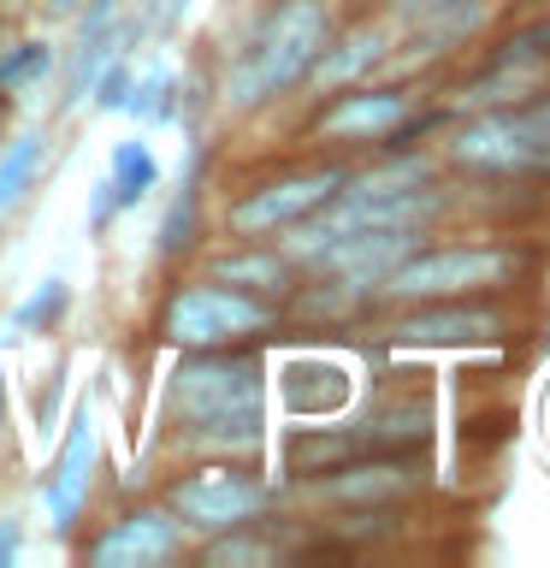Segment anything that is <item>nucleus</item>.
Returning <instances> with one entry per match:
<instances>
[{"label":"nucleus","instance_id":"f257e3e1","mask_svg":"<svg viewBox=\"0 0 550 568\" xmlns=\"http://www.w3.org/2000/svg\"><path fill=\"white\" fill-rule=\"evenodd\" d=\"M261 344H220L184 349L160 390L166 438L190 456H261L266 415H261Z\"/></svg>","mask_w":550,"mask_h":568},{"label":"nucleus","instance_id":"f03ea898","mask_svg":"<svg viewBox=\"0 0 550 568\" xmlns=\"http://www.w3.org/2000/svg\"><path fill=\"white\" fill-rule=\"evenodd\" d=\"M332 30H337L332 0H273L225 65V89H220L225 106L231 113H261V106L296 95Z\"/></svg>","mask_w":550,"mask_h":568},{"label":"nucleus","instance_id":"7ed1b4c3","mask_svg":"<svg viewBox=\"0 0 550 568\" xmlns=\"http://www.w3.org/2000/svg\"><path fill=\"white\" fill-rule=\"evenodd\" d=\"M532 266H539V248L509 237H456V243L426 237L373 284L367 308H403V302H444V296H503Z\"/></svg>","mask_w":550,"mask_h":568},{"label":"nucleus","instance_id":"20e7f679","mask_svg":"<svg viewBox=\"0 0 550 568\" xmlns=\"http://www.w3.org/2000/svg\"><path fill=\"white\" fill-rule=\"evenodd\" d=\"M284 326V308L266 296L231 291L213 278H177L154 308V337L172 349H220V344H261Z\"/></svg>","mask_w":550,"mask_h":568},{"label":"nucleus","instance_id":"39448f33","mask_svg":"<svg viewBox=\"0 0 550 568\" xmlns=\"http://www.w3.org/2000/svg\"><path fill=\"white\" fill-rule=\"evenodd\" d=\"M154 497L202 539L225 527H243V521H261L273 509V486L261 479L255 456H190L177 474L160 479Z\"/></svg>","mask_w":550,"mask_h":568},{"label":"nucleus","instance_id":"423d86ee","mask_svg":"<svg viewBox=\"0 0 550 568\" xmlns=\"http://www.w3.org/2000/svg\"><path fill=\"white\" fill-rule=\"evenodd\" d=\"M355 160L332 154V160H308V166H291L278 178H261V184H248L243 195H231L220 225L225 237H278V231H291L296 220H308L332 202L337 190L349 184Z\"/></svg>","mask_w":550,"mask_h":568},{"label":"nucleus","instance_id":"0eeeda50","mask_svg":"<svg viewBox=\"0 0 550 568\" xmlns=\"http://www.w3.org/2000/svg\"><path fill=\"white\" fill-rule=\"evenodd\" d=\"M420 106V89L415 83H349V89H332L319 95L314 119L302 124V136L326 142V149H385L390 131Z\"/></svg>","mask_w":550,"mask_h":568},{"label":"nucleus","instance_id":"6e6552de","mask_svg":"<svg viewBox=\"0 0 550 568\" xmlns=\"http://www.w3.org/2000/svg\"><path fill=\"white\" fill-rule=\"evenodd\" d=\"M190 550V527L160 504V497H142V504L106 515V521L78 545V562L89 568H160L177 562Z\"/></svg>","mask_w":550,"mask_h":568},{"label":"nucleus","instance_id":"1a4fd4ad","mask_svg":"<svg viewBox=\"0 0 550 568\" xmlns=\"http://www.w3.org/2000/svg\"><path fill=\"white\" fill-rule=\"evenodd\" d=\"M509 308L491 296H444V302H403L385 320V344L397 349H456V344H497L509 337Z\"/></svg>","mask_w":550,"mask_h":568},{"label":"nucleus","instance_id":"9d476101","mask_svg":"<svg viewBox=\"0 0 550 568\" xmlns=\"http://www.w3.org/2000/svg\"><path fill=\"white\" fill-rule=\"evenodd\" d=\"M302 491L314 504L332 509H373V504H408L415 491H426V468L415 450H361L349 462H337L332 474L302 479Z\"/></svg>","mask_w":550,"mask_h":568},{"label":"nucleus","instance_id":"9b49d317","mask_svg":"<svg viewBox=\"0 0 550 568\" xmlns=\"http://www.w3.org/2000/svg\"><path fill=\"white\" fill-rule=\"evenodd\" d=\"M390 53H397V30H390L385 18H355V24L326 36V48H319V60H314L302 89L319 101V95H332V89H349V83L373 78Z\"/></svg>","mask_w":550,"mask_h":568},{"label":"nucleus","instance_id":"f8f14e48","mask_svg":"<svg viewBox=\"0 0 550 568\" xmlns=\"http://www.w3.org/2000/svg\"><path fill=\"white\" fill-rule=\"evenodd\" d=\"M202 278L231 284V291H248V296H266V302L284 308L291 291L302 284V266L284 255L278 243H266V237H231V248L202 255Z\"/></svg>","mask_w":550,"mask_h":568},{"label":"nucleus","instance_id":"ddd939ff","mask_svg":"<svg viewBox=\"0 0 550 568\" xmlns=\"http://www.w3.org/2000/svg\"><path fill=\"white\" fill-rule=\"evenodd\" d=\"M89 474H95V426H89V403L71 408V426H65V444L48 468V486H42V509H48V527L65 532L78 527L83 515V497H89Z\"/></svg>","mask_w":550,"mask_h":568},{"label":"nucleus","instance_id":"4468645a","mask_svg":"<svg viewBox=\"0 0 550 568\" xmlns=\"http://www.w3.org/2000/svg\"><path fill=\"white\" fill-rule=\"evenodd\" d=\"M497 0H385V24L403 36L408 48H426V53H444L456 42L486 24V12Z\"/></svg>","mask_w":550,"mask_h":568},{"label":"nucleus","instance_id":"2eb2a0df","mask_svg":"<svg viewBox=\"0 0 550 568\" xmlns=\"http://www.w3.org/2000/svg\"><path fill=\"white\" fill-rule=\"evenodd\" d=\"M367 444L355 426H302V433L284 438V462H291V479L302 486V479H314V474H332L337 462H349V456H361Z\"/></svg>","mask_w":550,"mask_h":568},{"label":"nucleus","instance_id":"dca6fc26","mask_svg":"<svg viewBox=\"0 0 550 568\" xmlns=\"http://www.w3.org/2000/svg\"><path fill=\"white\" fill-rule=\"evenodd\" d=\"M426 420H432L426 415V397H390L379 408H367L355 433H361L367 450H420L426 433H432Z\"/></svg>","mask_w":550,"mask_h":568},{"label":"nucleus","instance_id":"f3484780","mask_svg":"<svg viewBox=\"0 0 550 568\" xmlns=\"http://www.w3.org/2000/svg\"><path fill=\"white\" fill-rule=\"evenodd\" d=\"M42 154H48V142L35 124H24L18 136L0 142V220L24 202V195L35 190V172H42Z\"/></svg>","mask_w":550,"mask_h":568},{"label":"nucleus","instance_id":"a211bd4d","mask_svg":"<svg viewBox=\"0 0 550 568\" xmlns=\"http://www.w3.org/2000/svg\"><path fill=\"white\" fill-rule=\"evenodd\" d=\"M207 237V220H202V195H195V172L184 178V190L172 195V207H166V220H160L154 231V255L160 261H177V255H195Z\"/></svg>","mask_w":550,"mask_h":568},{"label":"nucleus","instance_id":"6ab92c4d","mask_svg":"<svg viewBox=\"0 0 550 568\" xmlns=\"http://www.w3.org/2000/svg\"><path fill=\"white\" fill-rule=\"evenodd\" d=\"M195 557L213 562V568H231V562H278V557H284V545L273 539V532H266V515H261V521H243V527L207 532Z\"/></svg>","mask_w":550,"mask_h":568},{"label":"nucleus","instance_id":"aec40b11","mask_svg":"<svg viewBox=\"0 0 550 568\" xmlns=\"http://www.w3.org/2000/svg\"><path fill=\"white\" fill-rule=\"evenodd\" d=\"M106 178H113V202H119V213H131V207L142 202V195H149V190L160 184V160L149 154V142L124 136V142H113Z\"/></svg>","mask_w":550,"mask_h":568},{"label":"nucleus","instance_id":"412c9836","mask_svg":"<svg viewBox=\"0 0 550 568\" xmlns=\"http://www.w3.org/2000/svg\"><path fill=\"white\" fill-rule=\"evenodd\" d=\"M65 308H71V284H65V278H42V284H35V291L12 308V332H42V326H53Z\"/></svg>","mask_w":550,"mask_h":568},{"label":"nucleus","instance_id":"4be33fe9","mask_svg":"<svg viewBox=\"0 0 550 568\" xmlns=\"http://www.w3.org/2000/svg\"><path fill=\"white\" fill-rule=\"evenodd\" d=\"M53 65V48L48 42H18L0 53V95H24L35 78H48Z\"/></svg>","mask_w":550,"mask_h":568},{"label":"nucleus","instance_id":"5701e85b","mask_svg":"<svg viewBox=\"0 0 550 568\" xmlns=\"http://www.w3.org/2000/svg\"><path fill=\"white\" fill-rule=\"evenodd\" d=\"M172 78H166V71H149V78H142V83H131V95H124V106H119V113H136V119H172Z\"/></svg>","mask_w":550,"mask_h":568},{"label":"nucleus","instance_id":"b1692460","mask_svg":"<svg viewBox=\"0 0 550 568\" xmlns=\"http://www.w3.org/2000/svg\"><path fill=\"white\" fill-rule=\"evenodd\" d=\"M89 89H95V106H101V113H113V106H124V95H131V65H124L119 53H106L101 71L89 78Z\"/></svg>","mask_w":550,"mask_h":568},{"label":"nucleus","instance_id":"393cba45","mask_svg":"<svg viewBox=\"0 0 550 568\" xmlns=\"http://www.w3.org/2000/svg\"><path fill=\"white\" fill-rule=\"evenodd\" d=\"M113 213H119V202H113V178H101L95 195H89V225L106 231V220H113Z\"/></svg>","mask_w":550,"mask_h":568},{"label":"nucleus","instance_id":"a878e982","mask_svg":"<svg viewBox=\"0 0 550 568\" xmlns=\"http://www.w3.org/2000/svg\"><path fill=\"white\" fill-rule=\"evenodd\" d=\"M18 550H24V527H18V515H0V568L18 562Z\"/></svg>","mask_w":550,"mask_h":568},{"label":"nucleus","instance_id":"bb28decb","mask_svg":"<svg viewBox=\"0 0 550 568\" xmlns=\"http://www.w3.org/2000/svg\"><path fill=\"white\" fill-rule=\"evenodd\" d=\"M539 36H544V42H550V12H544V18H539Z\"/></svg>","mask_w":550,"mask_h":568},{"label":"nucleus","instance_id":"cd10ccee","mask_svg":"<svg viewBox=\"0 0 550 568\" xmlns=\"http://www.w3.org/2000/svg\"><path fill=\"white\" fill-rule=\"evenodd\" d=\"M0 420H7V385H0Z\"/></svg>","mask_w":550,"mask_h":568},{"label":"nucleus","instance_id":"c85d7f7f","mask_svg":"<svg viewBox=\"0 0 550 568\" xmlns=\"http://www.w3.org/2000/svg\"><path fill=\"white\" fill-rule=\"evenodd\" d=\"M7 101H12V95H0V124H7Z\"/></svg>","mask_w":550,"mask_h":568}]
</instances>
